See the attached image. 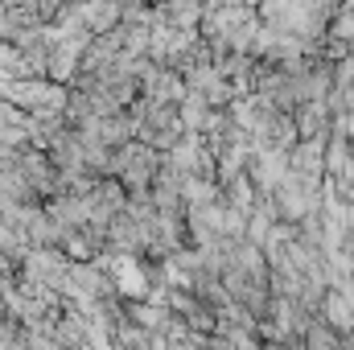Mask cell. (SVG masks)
Returning <instances> with one entry per match:
<instances>
[{
  "instance_id": "cell-2",
  "label": "cell",
  "mask_w": 354,
  "mask_h": 350,
  "mask_svg": "<svg viewBox=\"0 0 354 350\" xmlns=\"http://www.w3.org/2000/svg\"><path fill=\"white\" fill-rule=\"evenodd\" d=\"M334 87H342V91L354 87V54H342L334 62Z\"/></svg>"
},
{
  "instance_id": "cell-1",
  "label": "cell",
  "mask_w": 354,
  "mask_h": 350,
  "mask_svg": "<svg viewBox=\"0 0 354 350\" xmlns=\"http://www.w3.org/2000/svg\"><path fill=\"white\" fill-rule=\"evenodd\" d=\"M165 21L177 25V29H198L202 21V0H165Z\"/></svg>"
}]
</instances>
